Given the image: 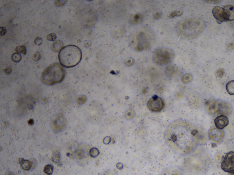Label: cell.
I'll return each mask as SVG.
<instances>
[{
  "label": "cell",
  "instance_id": "6da1fadb",
  "mask_svg": "<svg viewBox=\"0 0 234 175\" xmlns=\"http://www.w3.org/2000/svg\"><path fill=\"white\" fill-rule=\"evenodd\" d=\"M58 58L62 66L67 68L74 67L82 60V51L76 46L69 45L60 50Z\"/></svg>",
  "mask_w": 234,
  "mask_h": 175
},
{
  "label": "cell",
  "instance_id": "7a4b0ae2",
  "mask_svg": "<svg viewBox=\"0 0 234 175\" xmlns=\"http://www.w3.org/2000/svg\"><path fill=\"white\" fill-rule=\"evenodd\" d=\"M65 76V71L62 65L54 63L44 70L41 78L44 84L53 85L62 82Z\"/></svg>",
  "mask_w": 234,
  "mask_h": 175
},
{
  "label": "cell",
  "instance_id": "3957f363",
  "mask_svg": "<svg viewBox=\"0 0 234 175\" xmlns=\"http://www.w3.org/2000/svg\"><path fill=\"white\" fill-rule=\"evenodd\" d=\"M174 58V54L171 50L161 48L156 51L154 55V60L157 64L165 65L171 62Z\"/></svg>",
  "mask_w": 234,
  "mask_h": 175
},
{
  "label": "cell",
  "instance_id": "277c9868",
  "mask_svg": "<svg viewBox=\"0 0 234 175\" xmlns=\"http://www.w3.org/2000/svg\"><path fill=\"white\" fill-rule=\"evenodd\" d=\"M221 167L226 172L234 174V151H230L226 154L221 163Z\"/></svg>",
  "mask_w": 234,
  "mask_h": 175
},
{
  "label": "cell",
  "instance_id": "5b68a950",
  "mask_svg": "<svg viewBox=\"0 0 234 175\" xmlns=\"http://www.w3.org/2000/svg\"><path fill=\"white\" fill-rule=\"evenodd\" d=\"M212 13L218 23L229 20L230 13L228 10L224 8L216 6L213 8Z\"/></svg>",
  "mask_w": 234,
  "mask_h": 175
},
{
  "label": "cell",
  "instance_id": "8992f818",
  "mask_svg": "<svg viewBox=\"0 0 234 175\" xmlns=\"http://www.w3.org/2000/svg\"><path fill=\"white\" fill-rule=\"evenodd\" d=\"M149 41L146 35L144 33L141 32L137 35L135 41L136 50L141 51L148 47Z\"/></svg>",
  "mask_w": 234,
  "mask_h": 175
},
{
  "label": "cell",
  "instance_id": "52a82bcc",
  "mask_svg": "<svg viewBox=\"0 0 234 175\" xmlns=\"http://www.w3.org/2000/svg\"><path fill=\"white\" fill-rule=\"evenodd\" d=\"M209 136L212 142L219 143L223 139L224 133L221 130H219L215 127H212L209 130Z\"/></svg>",
  "mask_w": 234,
  "mask_h": 175
},
{
  "label": "cell",
  "instance_id": "ba28073f",
  "mask_svg": "<svg viewBox=\"0 0 234 175\" xmlns=\"http://www.w3.org/2000/svg\"><path fill=\"white\" fill-rule=\"evenodd\" d=\"M148 107L153 112H158L162 110L164 103L162 100L158 97H154L149 101Z\"/></svg>",
  "mask_w": 234,
  "mask_h": 175
},
{
  "label": "cell",
  "instance_id": "9c48e42d",
  "mask_svg": "<svg viewBox=\"0 0 234 175\" xmlns=\"http://www.w3.org/2000/svg\"><path fill=\"white\" fill-rule=\"evenodd\" d=\"M215 123L217 129L222 130L228 125L229 121L228 118L226 115H220L215 118Z\"/></svg>",
  "mask_w": 234,
  "mask_h": 175
},
{
  "label": "cell",
  "instance_id": "30bf717a",
  "mask_svg": "<svg viewBox=\"0 0 234 175\" xmlns=\"http://www.w3.org/2000/svg\"><path fill=\"white\" fill-rule=\"evenodd\" d=\"M218 106L219 102L214 101L210 102L208 105L207 109L209 112L212 114L217 113Z\"/></svg>",
  "mask_w": 234,
  "mask_h": 175
},
{
  "label": "cell",
  "instance_id": "8fae6325",
  "mask_svg": "<svg viewBox=\"0 0 234 175\" xmlns=\"http://www.w3.org/2000/svg\"><path fill=\"white\" fill-rule=\"evenodd\" d=\"M19 161L21 167L22 169L27 170H29L31 167L32 163L29 160L20 158L19 159Z\"/></svg>",
  "mask_w": 234,
  "mask_h": 175
},
{
  "label": "cell",
  "instance_id": "7c38bea8",
  "mask_svg": "<svg viewBox=\"0 0 234 175\" xmlns=\"http://www.w3.org/2000/svg\"><path fill=\"white\" fill-rule=\"evenodd\" d=\"M227 91L230 95H234V80L228 82L226 85Z\"/></svg>",
  "mask_w": 234,
  "mask_h": 175
},
{
  "label": "cell",
  "instance_id": "4fadbf2b",
  "mask_svg": "<svg viewBox=\"0 0 234 175\" xmlns=\"http://www.w3.org/2000/svg\"><path fill=\"white\" fill-rule=\"evenodd\" d=\"M63 48V43L60 41H56L53 43L52 48L55 52H58L59 50H61Z\"/></svg>",
  "mask_w": 234,
  "mask_h": 175
},
{
  "label": "cell",
  "instance_id": "5bb4252c",
  "mask_svg": "<svg viewBox=\"0 0 234 175\" xmlns=\"http://www.w3.org/2000/svg\"><path fill=\"white\" fill-rule=\"evenodd\" d=\"M224 8L228 10L230 13V18H229V21H231L234 20V7L232 5H227L225 6Z\"/></svg>",
  "mask_w": 234,
  "mask_h": 175
},
{
  "label": "cell",
  "instance_id": "9a60e30c",
  "mask_svg": "<svg viewBox=\"0 0 234 175\" xmlns=\"http://www.w3.org/2000/svg\"><path fill=\"white\" fill-rule=\"evenodd\" d=\"M54 170V166L51 164H49L45 166L44 171L46 174L48 175H52Z\"/></svg>",
  "mask_w": 234,
  "mask_h": 175
},
{
  "label": "cell",
  "instance_id": "2e32d148",
  "mask_svg": "<svg viewBox=\"0 0 234 175\" xmlns=\"http://www.w3.org/2000/svg\"><path fill=\"white\" fill-rule=\"evenodd\" d=\"M15 50L17 53H19V54H22L23 55L26 54V53H27L26 47L24 45L19 46L16 47Z\"/></svg>",
  "mask_w": 234,
  "mask_h": 175
},
{
  "label": "cell",
  "instance_id": "e0dca14e",
  "mask_svg": "<svg viewBox=\"0 0 234 175\" xmlns=\"http://www.w3.org/2000/svg\"><path fill=\"white\" fill-rule=\"evenodd\" d=\"M12 59L15 63H19L22 59V56L19 53H14L12 56Z\"/></svg>",
  "mask_w": 234,
  "mask_h": 175
},
{
  "label": "cell",
  "instance_id": "ac0fdd59",
  "mask_svg": "<svg viewBox=\"0 0 234 175\" xmlns=\"http://www.w3.org/2000/svg\"><path fill=\"white\" fill-rule=\"evenodd\" d=\"M89 153H90L91 157H96L99 155V151L98 149L96 148H93L90 149Z\"/></svg>",
  "mask_w": 234,
  "mask_h": 175
},
{
  "label": "cell",
  "instance_id": "d6986e66",
  "mask_svg": "<svg viewBox=\"0 0 234 175\" xmlns=\"http://www.w3.org/2000/svg\"><path fill=\"white\" fill-rule=\"evenodd\" d=\"M52 160L53 162L58 163L60 160V155L59 153H55L52 157Z\"/></svg>",
  "mask_w": 234,
  "mask_h": 175
},
{
  "label": "cell",
  "instance_id": "ffe728a7",
  "mask_svg": "<svg viewBox=\"0 0 234 175\" xmlns=\"http://www.w3.org/2000/svg\"><path fill=\"white\" fill-rule=\"evenodd\" d=\"M56 33H50V34H49L47 36V39L48 40L52 41H55L56 39Z\"/></svg>",
  "mask_w": 234,
  "mask_h": 175
},
{
  "label": "cell",
  "instance_id": "44dd1931",
  "mask_svg": "<svg viewBox=\"0 0 234 175\" xmlns=\"http://www.w3.org/2000/svg\"><path fill=\"white\" fill-rule=\"evenodd\" d=\"M34 42L36 45H40L43 42V40L39 37H37L34 40Z\"/></svg>",
  "mask_w": 234,
  "mask_h": 175
},
{
  "label": "cell",
  "instance_id": "7402d4cb",
  "mask_svg": "<svg viewBox=\"0 0 234 175\" xmlns=\"http://www.w3.org/2000/svg\"><path fill=\"white\" fill-rule=\"evenodd\" d=\"M224 72L223 69H219L216 72V75L219 77H222L224 75Z\"/></svg>",
  "mask_w": 234,
  "mask_h": 175
},
{
  "label": "cell",
  "instance_id": "603a6c76",
  "mask_svg": "<svg viewBox=\"0 0 234 175\" xmlns=\"http://www.w3.org/2000/svg\"><path fill=\"white\" fill-rule=\"evenodd\" d=\"M86 101V97L84 96H81L78 99V102L80 104L84 103Z\"/></svg>",
  "mask_w": 234,
  "mask_h": 175
},
{
  "label": "cell",
  "instance_id": "cb8c5ba5",
  "mask_svg": "<svg viewBox=\"0 0 234 175\" xmlns=\"http://www.w3.org/2000/svg\"><path fill=\"white\" fill-rule=\"evenodd\" d=\"M191 76L190 75L187 74L184 76L183 78V81L185 82H188L191 80Z\"/></svg>",
  "mask_w": 234,
  "mask_h": 175
},
{
  "label": "cell",
  "instance_id": "d4e9b609",
  "mask_svg": "<svg viewBox=\"0 0 234 175\" xmlns=\"http://www.w3.org/2000/svg\"><path fill=\"white\" fill-rule=\"evenodd\" d=\"M33 58L35 61H38L40 58V55L38 52H36L33 54Z\"/></svg>",
  "mask_w": 234,
  "mask_h": 175
},
{
  "label": "cell",
  "instance_id": "484cf974",
  "mask_svg": "<svg viewBox=\"0 0 234 175\" xmlns=\"http://www.w3.org/2000/svg\"><path fill=\"white\" fill-rule=\"evenodd\" d=\"M0 31H1V35L3 36L5 35L7 32V30L4 27H1L0 28Z\"/></svg>",
  "mask_w": 234,
  "mask_h": 175
},
{
  "label": "cell",
  "instance_id": "4316f807",
  "mask_svg": "<svg viewBox=\"0 0 234 175\" xmlns=\"http://www.w3.org/2000/svg\"><path fill=\"white\" fill-rule=\"evenodd\" d=\"M110 141H111V139L109 137H106L103 140V142L105 144H109Z\"/></svg>",
  "mask_w": 234,
  "mask_h": 175
},
{
  "label": "cell",
  "instance_id": "83f0119b",
  "mask_svg": "<svg viewBox=\"0 0 234 175\" xmlns=\"http://www.w3.org/2000/svg\"><path fill=\"white\" fill-rule=\"evenodd\" d=\"M4 71L6 74H10L12 72V68H8L4 69Z\"/></svg>",
  "mask_w": 234,
  "mask_h": 175
},
{
  "label": "cell",
  "instance_id": "f1b7e54d",
  "mask_svg": "<svg viewBox=\"0 0 234 175\" xmlns=\"http://www.w3.org/2000/svg\"><path fill=\"white\" fill-rule=\"evenodd\" d=\"M117 168H118L119 169L121 170L123 168V165L121 163H118V164L117 165Z\"/></svg>",
  "mask_w": 234,
  "mask_h": 175
}]
</instances>
